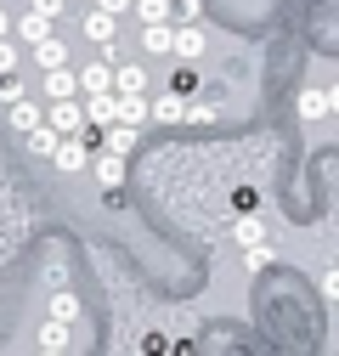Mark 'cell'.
I'll list each match as a JSON object with an SVG mask.
<instances>
[{
  "instance_id": "cell-28",
  "label": "cell",
  "mask_w": 339,
  "mask_h": 356,
  "mask_svg": "<svg viewBox=\"0 0 339 356\" xmlns=\"http://www.w3.org/2000/svg\"><path fill=\"white\" fill-rule=\"evenodd\" d=\"M170 91H176V97L187 102V97L198 91V74H192V68H181V74H176V85H170Z\"/></svg>"
},
{
  "instance_id": "cell-4",
  "label": "cell",
  "mask_w": 339,
  "mask_h": 356,
  "mask_svg": "<svg viewBox=\"0 0 339 356\" xmlns=\"http://www.w3.org/2000/svg\"><path fill=\"white\" fill-rule=\"evenodd\" d=\"M113 97H147V68L142 63H113Z\"/></svg>"
},
{
  "instance_id": "cell-1",
  "label": "cell",
  "mask_w": 339,
  "mask_h": 356,
  "mask_svg": "<svg viewBox=\"0 0 339 356\" xmlns=\"http://www.w3.org/2000/svg\"><path fill=\"white\" fill-rule=\"evenodd\" d=\"M204 51H209V34H204V23H176V40H170V57H181V68H192Z\"/></svg>"
},
{
  "instance_id": "cell-9",
  "label": "cell",
  "mask_w": 339,
  "mask_h": 356,
  "mask_svg": "<svg viewBox=\"0 0 339 356\" xmlns=\"http://www.w3.org/2000/svg\"><path fill=\"white\" fill-rule=\"evenodd\" d=\"M232 243H238L243 254L261 249V243H266V220H261V215H238V220H232Z\"/></svg>"
},
{
  "instance_id": "cell-20",
  "label": "cell",
  "mask_w": 339,
  "mask_h": 356,
  "mask_svg": "<svg viewBox=\"0 0 339 356\" xmlns=\"http://www.w3.org/2000/svg\"><path fill=\"white\" fill-rule=\"evenodd\" d=\"M68 339H74V328H63V323H40V350H68Z\"/></svg>"
},
{
  "instance_id": "cell-32",
  "label": "cell",
  "mask_w": 339,
  "mask_h": 356,
  "mask_svg": "<svg viewBox=\"0 0 339 356\" xmlns=\"http://www.w3.org/2000/svg\"><path fill=\"white\" fill-rule=\"evenodd\" d=\"M322 294L339 300V266H328V272H322Z\"/></svg>"
},
{
  "instance_id": "cell-25",
  "label": "cell",
  "mask_w": 339,
  "mask_h": 356,
  "mask_svg": "<svg viewBox=\"0 0 339 356\" xmlns=\"http://www.w3.org/2000/svg\"><path fill=\"white\" fill-rule=\"evenodd\" d=\"M170 23H204V6H198V0H176V12H170Z\"/></svg>"
},
{
  "instance_id": "cell-24",
  "label": "cell",
  "mask_w": 339,
  "mask_h": 356,
  "mask_svg": "<svg viewBox=\"0 0 339 356\" xmlns=\"http://www.w3.org/2000/svg\"><path fill=\"white\" fill-rule=\"evenodd\" d=\"M272 260H277V249H272V243H261V249H249V254H243V266H249V272H266Z\"/></svg>"
},
{
  "instance_id": "cell-10",
  "label": "cell",
  "mask_w": 339,
  "mask_h": 356,
  "mask_svg": "<svg viewBox=\"0 0 339 356\" xmlns=\"http://www.w3.org/2000/svg\"><path fill=\"white\" fill-rule=\"evenodd\" d=\"M51 164L74 175V170H85V164H91V147H85L79 136H63V142H57V153H51Z\"/></svg>"
},
{
  "instance_id": "cell-19",
  "label": "cell",
  "mask_w": 339,
  "mask_h": 356,
  "mask_svg": "<svg viewBox=\"0 0 339 356\" xmlns=\"http://www.w3.org/2000/svg\"><path fill=\"white\" fill-rule=\"evenodd\" d=\"M119 124L142 130V124H147V97H119Z\"/></svg>"
},
{
  "instance_id": "cell-34",
  "label": "cell",
  "mask_w": 339,
  "mask_h": 356,
  "mask_svg": "<svg viewBox=\"0 0 339 356\" xmlns=\"http://www.w3.org/2000/svg\"><path fill=\"white\" fill-rule=\"evenodd\" d=\"M40 356H68V350H40Z\"/></svg>"
},
{
  "instance_id": "cell-17",
  "label": "cell",
  "mask_w": 339,
  "mask_h": 356,
  "mask_svg": "<svg viewBox=\"0 0 339 356\" xmlns=\"http://www.w3.org/2000/svg\"><path fill=\"white\" fill-rule=\"evenodd\" d=\"M131 12L142 17V29H153V23H170V12H176V0H136Z\"/></svg>"
},
{
  "instance_id": "cell-6",
  "label": "cell",
  "mask_w": 339,
  "mask_h": 356,
  "mask_svg": "<svg viewBox=\"0 0 339 356\" xmlns=\"http://www.w3.org/2000/svg\"><path fill=\"white\" fill-rule=\"evenodd\" d=\"M79 108H85V124H91V130L119 124V97H113V91H108V97H85Z\"/></svg>"
},
{
  "instance_id": "cell-30",
  "label": "cell",
  "mask_w": 339,
  "mask_h": 356,
  "mask_svg": "<svg viewBox=\"0 0 339 356\" xmlns=\"http://www.w3.org/2000/svg\"><path fill=\"white\" fill-rule=\"evenodd\" d=\"M6 74H17V46H12V40H0V79H6Z\"/></svg>"
},
{
  "instance_id": "cell-33",
  "label": "cell",
  "mask_w": 339,
  "mask_h": 356,
  "mask_svg": "<svg viewBox=\"0 0 339 356\" xmlns=\"http://www.w3.org/2000/svg\"><path fill=\"white\" fill-rule=\"evenodd\" d=\"M6 34H12V17H6V12H0V40H6Z\"/></svg>"
},
{
  "instance_id": "cell-27",
  "label": "cell",
  "mask_w": 339,
  "mask_h": 356,
  "mask_svg": "<svg viewBox=\"0 0 339 356\" xmlns=\"http://www.w3.org/2000/svg\"><path fill=\"white\" fill-rule=\"evenodd\" d=\"M28 12L46 17V23H57V17H63V0H28Z\"/></svg>"
},
{
  "instance_id": "cell-31",
  "label": "cell",
  "mask_w": 339,
  "mask_h": 356,
  "mask_svg": "<svg viewBox=\"0 0 339 356\" xmlns=\"http://www.w3.org/2000/svg\"><path fill=\"white\" fill-rule=\"evenodd\" d=\"M322 102H328V119H339V79L322 85Z\"/></svg>"
},
{
  "instance_id": "cell-26",
  "label": "cell",
  "mask_w": 339,
  "mask_h": 356,
  "mask_svg": "<svg viewBox=\"0 0 339 356\" xmlns=\"http://www.w3.org/2000/svg\"><path fill=\"white\" fill-rule=\"evenodd\" d=\"M23 97H28V91H23V79H17V74L0 79V102H6V108H12V102H23Z\"/></svg>"
},
{
  "instance_id": "cell-8",
  "label": "cell",
  "mask_w": 339,
  "mask_h": 356,
  "mask_svg": "<svg viewBox=\"0 0 339 356\" xmlns=\"http://www.w3.org/2000/svg\"><path fill=\"white\" fill-rule=\"evenodd\" d=\"M6 124L17 130V136H28V130H40V124H46V108L23 97V102H12V108H6Z\"/></svg>"
},
{
  "instance_id": "cell-12",
  "label": "cell",
  "mask_w": 339,
  "mask_h": 356,
  "mask_svg": "<svg viewBox=\"0 0 339 356\" xmlns=\"http://www.w3.org/2000/svg\"><path fill=\"white\" fill-rule=\"evenodd\" d=\"M34 63H40V74H57V68H68V46L51 34V40H40L34 46Z\"/></svg>"
},
{
  "instance_id": "cell-14",
  "label": "cell",
  "mask_w": 339,
  "mask_h": 356,
  "mask_svg": "<svg viewBox=\"0 0 339 356\" xmlns=\"http://www.w3.org/2000/svg\"><path fill=\"white\" fill-rule=\"evenodd\" d=\"M46 97H51V102H79V79H74V68L46 74Z\"/></svg>"
},
{
  "instance_id": "cell-29",
  "label": "cell",
  "mask_w": 339,
  "mask_h": 356,
  "mask_svg": "<svg viewBox=\"0 0 339 356\" xmlns=\"http://www.w3.org/2000/svg\"><path fill=\"white\" fill-rule=\"evenodd\" d=\"M131 6H136V0H97V12H102V17H113V23L131 12Z\"/></svg>"
},
{
  "instance_id": "cell-3",
  "label": "cell",
  "mask_w": 339,
  "mask_h": 356,
  "mask_svg": "<svg viewBox=\"0 0 339 356\" xmlns=\"http://www.w3.org/2000/svg\"><path fill=\"white\" fill-rule=\"evenodd\" d=\"M74 79H79V97H108L113 91V68L97 57V63H85V68H74Z\"/></svg>"
},
{
  "instance_id": "cell-2",
  "label": "cell",
  "mask_w": 339,
  "mask_h": 356,
  "mask_svg": "<svg viewBox=\"0 0 339 356\" xmlns=\"http://www.w3.org/2000/svg\"><path fill=\"white\" fill-rule=\"evenodd\" d=\"M124 164H131V159H113V153H102V147H97L85 170L97 175V187H102V193H119V187H124Z\"/></svg>"
},
{
  "instance_id": "cell-13",
  "label": "cell",
  "mask_w": 339,
  "mask_h": 356,
  "mask_svg": "<svg viewBox=\"0 0 339 356\" xmlns=\"http://www.w3.org/2000/svg\"><path fill=\"white\" fill-rule=\"evenodd\" d=\"M79 29H85V40H91L97 51H102V46H113V40H119V23H113V17H102V12H91V17L79 23Z\"/></svg>"
},
{
  "instance_id": "cell-16",
  "label": "cell",
  "mask_w": 339,
  "mask_h": 356,
  "mask_svg": "<svg viewBox=\"0 0 339 356\" xmlns=\"http://www.w3.org/2000/svg\"><path fill=\"white\" fill-rule=\"evenodd\" d=\"M12 29H17V40H23L28 51L40 46V40H51V23H46V17H34V12H23V17L12 23Z\"/></svg>"
},
{
  "instance_id": "cell-11",
  "label": "cell",
  "mask_w": 339,
  "mask_h": 356,
  "mask_svg": "<svg viewBox=\"0 0 339 356\" xmlns=\"http://www.w3.org/2000/svg\"><path fill=\"white\" fill-rule=\"evenodd\" d=\"M181 113H187V102H181L176 91H158V97H147V119H158V124H181Z\"/></svg>"
},
{
  "instance_id": "cell-22",
  "label": "cell",
  "mask_w": 339,
  "mask_h": 356,
  "mask_svg": "<svg viewBox=\"0 0 339 356\" xmlns=\"http://www.w3.org/2000/svg\"><path fill=\"white\" fill-rule=\"evenodd\" d=\"M51 323H63V328L79 323V300L74 294H51Z\"/></svg>"
},
{
  "instance_id": "cell-15",
  "label": "cell",
  "mask_w": 339,
  "mask_h": 356,
  "mask_svg": "<svg viewBox=\"0 0 339 356\" xmlns=\"http://www.w3.org/2000/svg\"><path fill=\"white\" fill-rule=\"evenodd\" d=\"M170 40H176V23H153V29H142V51L147 57H170Z\"/></svg>"
},
{
  "instance_id": "cell-5",
  "label": "cell",
  "mask_w": 339,
  "mask_h": 356,
  "mask_svg": "<svg viewBox=\"0 0 339 356\" xmlns=\"http://www.w3.org/2000/svg\"><path fill=\"white\" fill-rule=\"evenodd\" d=\"M46 124L57 130V136H79V130H85V108L79 102H51L46 108Z\"/></svg>"
},
{
  "instance_id": "cell-23",
  "label": "cell",
  "mask_w": 339,
  "mask_h": 356,
  "mask_svg": "<svg viewBox=\"0 0 339 356\" xmlns=\"http://www.w3.org/2000/svg\"><path fill=\"white\" fill-rule=\"evenodd\" d=\"M209 119H221L215 102H187V113H181V124H209Z\"/></svg>"
},
{
  "instance_id": "cell-21",
  "label": "cell",
  "mask_w": 339,
  "mask_h": 356,
  "mask_svg": "<svg viewBox=\"0 0 339 356\" xmlns=\"http://www.w3.org/2000/svg\"><path fill=\"white\" fill-rule=\"evenodd\" d=\"M23 142H28V153H40V159H51L63 136H57V130H51V124H40V130H28V136H23Z\"/></svg>"
},
{
  "instance_id": "cell-18",
  "label": "cell",
  "mask_w": 339,
  "mask_h": 356,
  "mask_svg": "<svg viewBox=\"0 0 339 356\" xmlns=\"http://www.w3.org/2000/svg\"><path fill=\"white\" fill-rule=\"evenodd\" d=\"M294 108H300V119H328V102H322V85H306V91L294 97Z\"/></svg>"
},
{
  "instance_id": "cell-7",
  "label": "cell",
  "mask_w": 339,
  "mask_h": 356,
  "mask_svg": "<svg viewBox=\"0 0 339 356\" xmlns=\"http://www.w3.org/2000/svg\"><path fill=\"white\" fill-rule=\"evenodd\" d=\"M136 142H142V130H131V124H108L102 130V153H113V159H131Z\"/></svg>"
}]
</instances>
